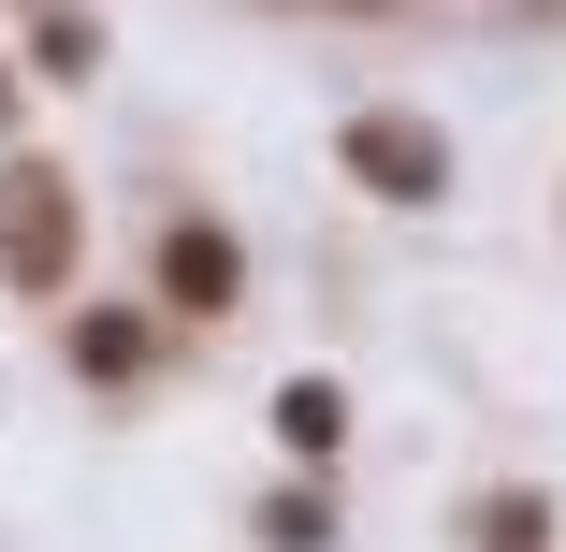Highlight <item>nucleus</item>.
I'll return each mask as SVG.
<instances>
[{
    "mask_svg": "<svg viewBox=\"0 0 566 552\" xmlns=\"http://www.w3.org/2000/svg\"><path fill=\"white\" fill-rule=\"evenodd\" d=\"M160 291L175 305H218V291H233V248H218V233H160Z\"/></svg>",
    "mask_w": 566,
    "mask_h": 552,
    "instance_id": "nucleus-3",
    "label": "nucleus"
},
{
    "mask_svg": "<svg viewBox=\"0 0 566 552\" xmlns=\"http://www.w3.org/2000/svg\"><path fill=\"white\" fill-rule=\"evenodd\" d=\"M0 204H15V218H0V248H15V277H59V262H73V204H59V175H15Z\"/></svg>",
    "mask_w": 566,
    "mask_h": 552,
    "instance_id": "nucleus-1",
    "label": "nucleus"
},
{
    "mask_svg": "<svg viewBox=\"0 0 566 552\" xmlns=\"http://www.w3.org/2000/svg\"><path fill=\"white\" fill-rule=\"evenodd\" d=\"M73 364H102V378H117V364H146V335H132V320H73Z\"/></svg>",
    "mask_w": 566,
    "mask_h": 552,
    "instance_id": "nucleus-4",
    "label": "nucleus"
},
{
    "mask_svg": "<svg viewBox=\"0 0 566 552\" xmlns=\"http://www.w3.org/2000/svg\"><path fill=\"white\" fill-rule=\"evenodd\" d=\"M276 436H291V451H334V393H319V378H305V393H291V407H276Z\"/></svg>",
    "mask_w": 566,
    "mask_h": 552,
    "instance_id": "nucleus-5",
    "label": "nucleus"
},
{
    "mask_svg": "<svg viewBox=\"0 0 566 552\" xmlns=\"http://www.w3.org/2000/svg\"><path fill=\"white\" fill-rule=\"evenodd\" d=\"M349 160H364L378 189H407V204H436V175H450V160H436V132H407V117H364V132H349Z\"/></svg>",
    "mask_w": 566,
    "mask_h": 552,
    "instance_id": "nucleus-2",
    "label": "nucleus"
},
{
    "mask_svg": "<svg viewBox=\"0 0 566 552\" xmlns=\"http://www.w3.org/2000/svg\"><path fill=\"white\" fill-rule=\"evenodd\" d=\"M480 538H494V552H537V494H494V509H480Z\"/></svg>",
    "mask_w": 566,
    "mask_h": 552,
    "instance_id": "nucleus-6",
    "label": "nucleus"
}]
</instances>
